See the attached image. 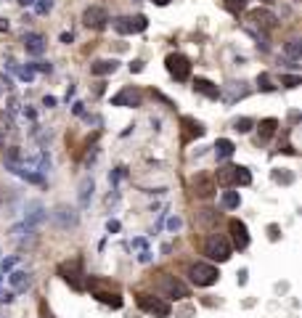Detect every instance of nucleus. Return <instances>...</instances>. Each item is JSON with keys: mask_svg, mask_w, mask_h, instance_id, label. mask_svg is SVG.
<instances>
[{"mask_svg": "<svg viewBox=\"0 0 302 318\" xmlns=\"http://www.w3.org/2000/svg\"><path fill=\"white\" fill-rule=\"evenodd\" d=\"M252 183V173L247 167H236V186H249Z\"/></svg>", "mask_w": 302, "mask_h": 318, "instance_id": "nucleus-28", "label": "nucleus"}, {"mask_svg": "<svg viewBox=\"0 0 302 318\" xmlns=\"http://www.w3.org/2000/svg\"><path fill=\"white\" fill-rule=\"evenodd\" d=\"M151 3H154V6H159V8H165V6H170V3H173V0H151Z\"/></svg>", "mask_w": 302, "mask_h": 318, "instance_id": "nucleus-46", "label": "nucleus"}, {"mask_svg": "<svg viewBox=\"0 0 302 318\" xmlns=\"http://www.w3.org/2000/svg\"><path fill=\"white\" fill-rule=\"evenodd\" d=\"M284 51L291 56V59H299V51H302V48H299V40H289Z\"/></svg>", "mask_w": 302, "mask_h": 318, "instance_id": "nucleus-33", "label": "nucleus"}, {"mask_svg": "<svg viewBox=\"0 0 302 318\" xmlns=\"http://www.w3.org/2000/svg\"><path fill=\"white\" fill-rule=\"evenodd\" d=\"M159 286H162V292L167 297H173V300H186L188 297V286L183 281H178L175 276H170V273H165L162 278H159Z\"/></svg>", "mask_w": 302, "mask_h": 318, "instance_id": "nucleus-11", "label": "nucleus"}, {"mask_svg": "<svg viewBox=\"0 0 302 318\" xmlns=\"http://www.w3.org/2000/svg\"><path fill=\"white\" fill-rule=\"evenodd\" d=\"M247 22H249V27H260V32H270V30H276L278 19L268 8H252L247 14Z\"/></svg>", "mask_w": 302, "mask_h": 318, "instance_id": "nucleus-8", "label": "nucleus"}, {"mask_svg": "<svg viewBox=\"0 0 302 318\" xmlns=\"http://www.w3.org/2000/svg\"><path fill=\"white\" fill-rule=\"evenodd\" d=\"M181 125H183V143H188L191 138H202V135H204L202 122H196L194 117H183Z\"/></svg>", "mask_w": 302, "mask_h": 318, "instance_id": "nucleus-16", "label": "nucleus"}, {"mask_svg": "<svg viewBox=\"0 0 302 318\" xmlns=\"http://www.w3.org/2000/svg\"><path fill=\"white\" fill-rule=\"evenodd\" d=\"M233 151H236L233 141H228V138H218V143H215V154H218V159H228Z\"/></svg>", "mask_w": 302, "mask_h": 318, "instance_id": "nucleus-24", "label": "nucleus"}, {"mask_svg": "<svg viewBox=\"0 0 302 318\" xmlns=\"http://www.w3.org/2000/svg\"><path fill=\"white\" fill-rule=\"evenodd\" d=\"M143 104V93L138 88H122L117 96H111V106H140Z\"/></svg>", "mask_w": 302, "mask_h": 318, "instance_id": "nucleus-12", "label": "nucleus"}, {"mask_svg": "<svg viewBox=\"0 0 302 318\" xmlns=\"http://www.w3.org/2000/svg\"><path fill=\"white\" fill-rule=\"evenodd\" d=\"M257 85H260V90H265V93L276 90V85L270 82V77H268V74H260V77H257Z\"/></svg>", "mask_w": 302, "mask_h": 318, "instance_id": "nucleus-32", "label": "nucleus"}, {"mask_svg": "<svg viewBox=\"0 0 302 318\" xmlns=\"http://www.w3.org/2000/svg\"><path fill=\"white\" fill-rule=\"evenodd\" d=\"M72 111H74V114H77V117H82V114H85V104H82V101H74Z\"/></svg>", "mask_w": 302, "mask_h": 318, "instance_id": "nucleus-39", "label": "nucleus"}, {"mask_svg": "<svg viewBox=\"0 0 302 318\" xmlns=\"http://www.w3.org/2000/svg\"><path fill=\"white\" fill-rule=\"evenodd\" d=\"M167 228L173 231V233H175V231H181V228H183V220L178 218V215H173V218H167Z\"/></svg>", "mask_w": 302, "mask_h": 318, "instance_id": "nucleus-36", "label": "nucleus"}, {"mask_svg": "<svg viewBox=\"0 0 302 318\" xmlns=\"http://www.w3.org/2000/svg\"><path fill=\"white\" fill-rule=\"evenodd\" d=\"M16 265V257H8V260H3V263H0V273H6V270H11Z\"/></svg>", "mask_w": 302, "mask_h": 318, "instance_id": "nucleus-37", "label": "nucleus"}, {"mask_svg": "<svg viewBox=\"0 0 302 318\" xmlns=\"http://www.w3.org/2000/svg\"><path fill=\"white\" fill-rule=\"evenodd\" d=\"M228 231H231V247H236V249H247L249 247V231H247V226H244L241 220H231L228 223Z\"/></svg>", "mask_w": 302, "mask_h": 318, "instance_id": "nucleus-13", "label": "nucleus"}, {"mask_svg": "<svg viewBox=\"0 0 302 318\" xmlns=\"http://www.w3.org/2000/svg\"><path fill=\"white\" fill-rule=\"evenodd\" d=\"M82 24L88 27V30H103V27L109 24V11L103 6H88L82 14Z\"/></svg>", "mask_w": 302, "mask_h": 318, "instance_id": "nucleus-10", "label": "nucleus"}, {"mask_svg": "<svg viewBox=\"0 0 302 318\" xmlns=\"http://www.w3.org/2000/svg\"><path fill=\"white\" fill-rule=\"evenodd\" d=\"M138 307H140V310H146V313H151V315H159V318H167L170 310H173L167 300L154 297V294H146V292L138 294Z\"/></svg>", "mask_w": 302, "mask_h": 318, "instance_id": "nucleus-7", "label": "nucleus"}, {"mask_svg": "<svg viewBox=\"0 0 302 318\" xmlns=\"http://www.w3.org/2000/svg\"><path fill=\"white\" fill-rule=\"evenodd\" d=\"M188 278H191L194 286H212V284H218L220 270L212 263H194V265H188Z\"/></svg>", "mask_w": 302, "mask_h": 318, "instance_id": "nucleus-3", "label": "nucleus"}, {"mask_svg": "<svg viewBox=\"0 0 302 318\" xmlns=\"http://www.w3.org/2000/svg\"><path fill=\"white\" fill-rule=\"evenodd\" d=\"M51 220H53L61 231H67V228H74V226L80 223V212L74 210V207H69V204H59V207H53Z\"/></svg>", "mask_w": 302, "mask_h": 318, "instance_id": "nucleus-9", "label": "nucleus"}, {"mask_svg": "<svg viewBox=\"0 0 302 318\" xmlns=\"http://www.w3.org/2000/svg\"><path fill=\"white\" fill-rule=\"evenodd\" d=\"M106 231H109V233H117V231H119V220H109V223H106Z\"/></svg>", "mask_w": 302, "mask_h": 318, "instance_id": "nucleus-40", "label": "nucleus"}, {"mask_svg": "<svg viewBox=\"0 0 302 318\" xmlns=\"http://www.w3.org/2000/svg\"><path fill=\"white\" fill-rule=\"evenodd\" d=\"M215 178L210 175H196L194 181H191V194L194 196H199V199H210V196L215 194Z\"/></svg>", "mask_w": 302, "mask_h": 318, "instance_id": "nucleus-14", "label": "nucleus"}, {"mask_svg": "<svg viewBox=\"0 0 302 318\" xmlns=\"http://www.w3.org/2000/svg\"><path fill=\"white\" fill-rule=\"evenodd\" d=\"M130 72H143V61H133L130 64Z\"/></svg>", "mask_w": 302, "mask_h": 318, "instance_id": "nucleus-43", "label": "nucleus"}, {"mask_svg": "<svg viewBox=\"0 0 302 318\" xmlns=\"http://www.w3.org/2000/svg\"><path fill=\"white\" fill-rule=\"evenodd\" d=\"M51 8H53V0H37V3H35V11L37 14H48Z\"/></svg>", "mask_w": 302, "mask_h": 318, "instance_id": "nucleus-34", "label": "nucleus"}, {"mask_svg": "<svg viewBox=\"0 0 302 318\" xmlns=\"http://www.w3.org/2000/svg\"><path fill=\"white\" fill-rule=\"evenodd\" d=\"M85 289H90V294L96 297L98 302L109 305V307H122V292L117 284H111L109 278H101V276H88V284Z\"/></svg>", "mask_w": 302, "mask_h": 318, "instance_id": "nucleus-1", "label": "nucleus"}, {"mask_svg": "<svg viewBox=\"0 0 302 318\" xmlns=\"http://www.w3.org/2000/svg\"><path fill=\"white\" fill-rule=\"evenodd\" d=\"M254 127V119H249V117H239L233 122V130L236 133H249V130Z\"/></svg>", "mask_w": 302, "mask_h": 318, "instance_id": "nucleus-27", "label": "nucleus"}, {"mask_svg": "<svg viewBox=\"0 0 302 318\" xmlns=\"http://www.w3.org/2000/svg\"><path fill=\"white\" fill-rule=\"evenodd\" d=\"M165 67L170 72V77L178 80V82H186L191 77V61H188L183 53H170L165 59Z\"/></svg>", "mask_w": 302, "mask_h": 318, "instance_id": "nucleus-6", "label": "nucleus"}, {"mask_svg": "<svg viewBox=\"0 0 302 318\" xmlns=\"http://www.w3.org/2000/svg\"><path fill=\"white\" fill-rule=\"evenodd\" d=\"M215 183L223 186V189H233L236 186V167L233 165L218 167V173H215Z\"/></svg>", "mask_w": 302, "mask_h": 318, "instance_id": "nucleus-18", "label": "nucleus"}, {"mask_svg": "<svg viewBox=\"0 0 302 318\" xmlns=\"http://www.w3.org/2000/svg\"><path fill=\"white\" fill-rule=\"evenodd\" d=\"M249 93V88L244 85V82H231V88H228V96H225V101H228V104H233L236 98H244Z\"/></svg>", "mask_w": 302, "mask_h": 318, "instance_id": "nucleus-26", "label": "nucleus"}, {"mask_svg": "<svg viewBox=\"0 0 302 318\" xmlns=\"http://www.w3.org/2000/svg\"><path fill=\"white\" fill-rule=\"evenodd\" d=\"M138 260H140V263H151V252H148V249H140Z\"/></svg>", "mask_w": 302, "mask_h": 318, "instance_id": "nucleus-41", "label": "nucleus"}, {"mask_svg": "<svg viewBox=\"0 0 302 318\" xmlns=\"http://www.w3.org/2000/svg\"><path fill=\"white\" fill-rule=\"evenodd\" d=\"M19 3H22V6H32L35 0H19Z\"/></svg>", "mask_w": 302, "mask_h": 318, "instance_id": "nucleus-50", "label": "nucleus"}, {"mask_svg": "<svg viewBox=\"0 0 302 318\" xmlns=\"http://www.w3.org/2000/svg\"><path fill=\"white\" fill-rule=\"evenodd\" d=\"M133 247L135 249H146V239H133Z\"/></svg>", "mask_w": 302, "mask_h": 318, "instance_id": "nucleus-44", "label": "nucleus"}, {"mask_svg": "<svg viewBox=\"0 0 302 318\" xmlns=\"http://www.w3.org/2000/svg\"><path fill=\"white\" fill-rule=\"evenodd\" d=\"M8 281H11V286L16 289V292H27L30 284H32V278H30V273H24V270H14V273L8 276Z\"/></svg>", "mask_w": 302, "mask_h": 318, "instance_id": "nucleus-20", "label": "nucleus"}, {"mask_svg": "<svg viewBox=\"0 0 302 318\" xmlns=\"http://www.w3.org/2000/svg\"><path fill=\"white\" fill-rule=\"evenodd\" d=\"M119 67L117 59H98L96 64H90V74H96V77H106V74H114Z\"/></svg>", "mask_w": 302, "mask_h": 318, "instance_id": "nucleus-17", "label": "nucleus"}, {"mask_svg": "<svg viewBox=\"0 0 302 318\" xmlns=\"http://www.w3.org/2000/svg\"><path fill=\"white\" fill-rule=\"evenodd\" d=\"M194 90L202 93V96H207V98H220V96H223L220 88L215 85V82L204 80V77H196V80H194Z\"/></svg>", "mask_w": 302, "mask_h": 318, "instance_id": "nucleus-19", "label": "nucleus"}, {"mask_svg": "<svg viewBox=\"0 0 302 318\" xmlns=\"http://www.w3.org/2000/svg\"><path fill=\"white\" fill-rule=\"evenodd\" d=\"M32 67H35V72H51L53 67H51V64L48 61H40V64H32Z\"/></svg>", "mask_w": 302, "mask_h": 318, "instance_id": "nucleus-38", "label": "nucleus"}, {"mask_svg": "<svg viewBox=\"0 0 302 318\" xmlns=\"http://www.w3.org/2000/svg\"><path fill=\"white\" fill-rule=\"evenodd\" d=\"M93 191H96V183H93V178H85V181L80 183V207H88L90 199H93Z\"/></svg>", "mask_w": 302, "mask_h": 318, "instance_id": "nucleus-21", "label": "nucleus"}, {"mask_svg": "<svg viewBox=\"0 0 302 318\" xmlns=\"http://www.w3.org/2000/svg\"><path fill=\"white\" fill-rule=\"evenodd\" d=\"M72 40H74V35H72V32H64V35H61V43H67V45H69Z\"/></svg>", "mask_w": 302, "mask_h": 318, "instance_id": "nucleus-45", "label": "nucleus"}, {"mask_svg": "<svg viewBox=\"0 0 302 318\" xmlns=\"http://www.w3.org/2000/svg\"><path fill=\"white\" fill-rule=\"evenodd\" d=\"M43 106L53 109V106H56V98H53V96H45V98H43Z\"/></svg>", "mask_w": 302, "mask_h": 318, "instance_id": "nucleus-42", "label": "nucleus"}, {"mask_svg": "<svg viewBox=\"0 0 302 318\" xmlns=\"http://www.w3.org/2000/svg\"><path fill=\"white\" fill-rule=\"evenodd\" d=\"M276 127H278V119L276 117L262 119V122H260V141H270L273 133H276Z\"/></svg>", "mask_w": 302, "mask_h": 318, "instance_id": "nucleus-23", "label": "nucleus"}, {"mask_svg": "<svg viewBox=\"0 0 302 318\" xmlns=\"http://www.w3.org/2000/svg\"><path fill=\"white\" fill-rule=\"evenodd\" d=\"M24 51L30 56H40L45 51V37L37 35V32H27L24 35Z\"/></svg>", "mask_w": 302, "mask_h": 318, "instance_id": "nucleus-15", "label": "nucleus"}, {"mask_svg": "<svg viewBox=\"0 0 302 318\" xmlns=\"http://www.w3.org/2000/svg\"><path fill=\"white\" fill-rule=\"evenodd\" d=\"M0 146H3V143H0Z\"/></svg>", "mask_w": 302, "mask_h": 318, "instance_id": "nucleus-51", "label": "nucleus"}, {"mask_svg": "<svg viewBox=\"0 0 302 318\" xmlns=\"http://www.w3.org/2000/svg\"><path fill=\"white\" fill-rule=\"evenodd\" d=\"M45 218H48V212H45L43 207H37V204H35V212H30V215L24 218V226H27V231L37 228V226H40V223H43Z\"/></svg>", "mask_w": 302, "mask_h": 318, "instance_id": "nucleus-22", "label": "nucleus"}, {"mask_svg": "<svg viewBox=\"0 0 302 318\" xmlns=\"http://www.w3.org/2000/svg\"><path fill=\"white\" fill-rule=\"evenodd\" d=\"M281 82H284L286 88H297V85H299V74H284V77H281Z\"/></svg>", "mask_w": 302, "mask_h": 318, "instance_id": "nucleus-35", "label": "nucleus"}, {"mask_svg": "<svg viewBox=\"0 0 302 318\" xmlns=\"http://www.w3.org/2000/svg\"><path fill=\"white\" fill-rule=\"evenodd\" d=\"M220 202H223V207L225 210H239V204H241V196H239V191H223V196H220Z\"/></svg>", "mask_w": 302, "mask_h": 318, "instance_id": "nucleus-25", "label": "nucleus"}, {"mask_svg": "<svg viewBox=\"0 0 302 318\" xmlns=\"http://www.w3.org/2000/svg\"><path fill=\"white\" fill-rule=\"evenodd\" d=\"M111 27H114L117 35H138V32H143L148 27V19L143 14H138V16H117V19H111Z\"/></svg>", "mask_w": 302, "mask_h": 318, "instance_id": "nucleus-5", "label": "nucleus"}, {"mask_svg": "<svg viewBox=\"0 0 302 318\" xmlns=\"http://www.w3.org/2000/svg\"><path fill=\"white\" fill-rule=\"evenodd\" d=\"M14 300V294L11 292H6V294H0V302H11Z\"/></svg>", "mask_w": 302, "mask_h": 318, "instance_id": "nucleus-47", "label": "nucleus"}, {"mask_svg": "<svg viewBox=\"0 0 302 318\" xmlns=\"http://www.w3.org/2000/svg\"><path fill=\"white\" fill-rule=\"evenodd\" d=\"M204 255L210 257V260H218V263H225V260H231L233 255V247H231V241L220 236V233H212L210 239L204 241Z\"/></svg>", "mask_w": 302, "mask_h": 318, "instance_id": "nucleus-4", "label": "nucleus"}, {"mask_svg": "<svg viewBox=\"0 0 302 318\" xmlns=\"http://www.w3.org/2000/svg\"><path fill=\"white\" fill-rule=\"evenodd\" d=\"M59 276L74 289V292H82L85 284H88V276H85L80 260H64V263L59 265Z\"/></svg>", "mask_w": 302, "mask_h": 318, "instance_id": "nucleus-2", "label": "nucleus"}, {"mask_svg": "<svg viewBox=\"0 0 302 318\" xmlns=\"http://www.w3.org/2000/svg\"><path fill=\"white\" fill-rule=\"evenodd\" d=\"M0 32H8V22H3V19H0Z\"/></svg>", "mask_w": 302, "mask_h": 318, "instance_id": "nucleus-49", "label": "nucleus"}, {"mask_svg": "<svg viewBox=\"0 0 302 318\" xmlns=\"http://www.w3.org/2000/svg\"><path fill=\"white\" fill-rule=\"evenodd\" d=\"M225 8H228L231 14H241L244 8H247V0H225Z\"/></svg>", "mask_w": 302, "mask_h": 318, "instance_id": "nucleus-30", "label": "nucleus"}, {"mask_svg": "<svg viewBox=\"0 0 302 318\" xmlns=\"http://www.w3.org/2000/svg\"><path fill=\"white\" fill-rule=\"evenodd\" d=\"M16 74H19L24 82H32V80H35V67H32V64H30V67H22V69H16Z\"/></svg>", "mask_w": 302, "mask_h": 318, "instance_id": "nucleus-31", "label": "nucleus"}, {"mask_svg": "<svg viewBox=\"0 0 302 318\" xmlns=\"http://www.w3.org/2000/svg\"><path fill=\"white\" fill-rule=\"evenodd\" d=\"M215 220H218V210H210V207H207V210L199 212V223H202V226H212Z\"/></svg>", "mask_w": 302, "mask_h": 318, "instance_id": "nucleus-29", "label": "nucleus"}, {"mask_svg": "<svg viewBox=\"0 0 302 318\" xmlns=\"http://www.w3.org/2000/svg\"><path fill=\"white\" fill-rule=\"evenodd\" d=\"M239 284H247V270H239Z\"/></svg>", "mask_w": 302, "mask_h": 318, "instance_id": "nucleus-48", "label": "nucleus"}]
</instances>
